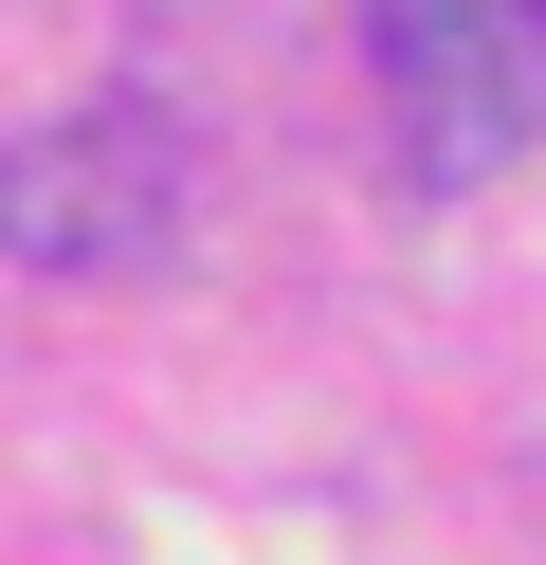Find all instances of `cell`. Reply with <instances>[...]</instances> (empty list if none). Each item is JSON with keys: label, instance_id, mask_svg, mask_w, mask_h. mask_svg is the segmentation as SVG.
<instances>
[{"label": "cell", "instance_id": "6da1fadb", "mask_svg": "<svg viewBox=\"0 0 546 565\" xmlns=\"http://www.w3.org/2000/svg\"><path fill=\"white\" fill-rule=\"evenodd\" d=\"M164 220H182V147L128 92H92V110H55V128L0 147V256L19 274H146Z\"/></svg>", "mask_w": 546, "mask_h": 565}, {"label": "cell", "instance_id": "7a4b0ae2", "mask_svg": "<svg viewBox=\"0 0 546 565\" xmlns=\"http://www.w3.org/2000/svg\"><path fill=\"white\" fill-rule=\"evenodd\" d=\"M364 55H383L419 164H510L546 147V0H364Z\"/></svg>", "mask_w": 546, "mask_h": 565}]
</instances>
